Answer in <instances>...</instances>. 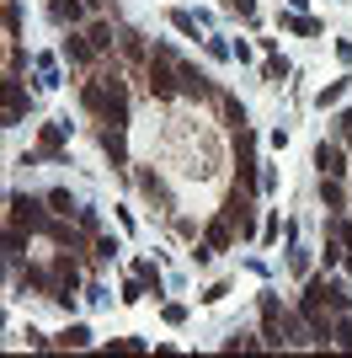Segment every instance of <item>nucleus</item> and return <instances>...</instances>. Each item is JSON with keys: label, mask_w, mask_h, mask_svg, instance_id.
I'll return each mask as SVG.
<instances>
[{"label": "nucleus", "mask_w": 352, "mask_h": 358, "mask_svg": "<svg viewBox=\"0 0 352 358\" xmlns=\"http://www.w3.org/2000/svg\"><path fill=\"white\" fill-rule=\"evenodd\" d=\"M43 11H48V22H54L59 32L86 27V22H91V6H86V0H43Z\"/></svg>", "instance_id": "1a4fd4ad"}, {"label": "nucleus", "mask_w": 352, "mask_h": 358, "mask_svg": "<svg viewBox=\"0 0 352 358\" xmlns=\"http://www.w3.org/2000/svg\"><path fill=\"white\" fill-rule=\"evenodd\" d=\"M59 59L70 64V70H80V75H96V70H102V54H96V43H91L80 27H70L64 38H59Z\"/></svg>", "instance_id": "f03ea898"}, {"label": "nucleus", "mask_w": 352, "mask_h": 358, "mask_svg": "<svg viewBox=\"0 0 352 358\" xmlns=\"http://www.w3.org/2000/svg\"><path fill=\"white\" fill-rule=\"evenodd\" d=\"M203 48H208V59H235V43H224V38H203Z\"/></svg>", "instance_id": "2f4dec72"}, {"label": "nucleus", "mask_w": 352, "mask_h": 358, "mask_svg": "<svg viewBox=\"0 0 352 358\" xmlns=\"http://www.w3.org/2000/svg\"><path fill=\"white\" fill-rule=\"evenodd\" d=\"M288 6H293V11H305V6H309V0H288Z\"/></svg>", "instance_id": "49530a36"}, {"label": "nucleus", "mask_w": 352, "mask_h": 358, "mask_svg": "<svg viewBox=\"0 0 352 358\" xmlns=\"http://www.w3.org/2000/svg\"><path fill=\"white\" fill-rule=\"evenodd\" d=\"M27 241H32V230H22V224H6V268H22Z\"/></svg>", "instance_id": "dca6fc26"}, {"label": "nucleus", "mask_w": 352, "mask_h": 358, "mask_svg": "<svg viewBox=\"0 0 352 358\" xmlns=\"http://www.w3.org/2000/svg\"><path fill=\"white\" fill-rule=\"evenodd\" d=\"M32 113V91L22 86V75H6V129H22Z\"/></svg>", "instance_id": "9d476101"}, {"label": "nucleus", "mask_w": 352, "mask_h": 358, "mask_svg": "<svg viewBox=\"0 0 352 358\" xmlns=\"http://www.w3.org/2000/svg\"><path fill=\"white\" fill-rule=\"evenodd\" d=\"M352 252V246H342V241H331V236H325V246H321V268L325 273H331V268H342V257H347Z\"/></svg>", "instance_id": "bb28decb"}, {"label": "nucleus", "mask_w": 352, "mask_h": 358, "mask_svg": "<svg viewBox=\"0 0 352 358\" xmlns=\"http://www.w3.org/2000/svg\"><path fill=\"white\" fill-rule=\"evenodd\" d=\"M198 299H203V305H219V299H230V284H224V278H219V284H208V289H203V294H198Z\"/></svg>", "instance_id": "e433bc0d"}, {"label": "nucleus", "mask_w": 352, "mask_h": 358, "mask_svg": "<svg viewBox=\"0 0 352 358\" xmlns=\"http://www.w3.org/2000/svg\"><path fill=\"white\" fill-rule=\"evenodd\" d=\"M262 241H267V246H272V241H283V220H278V214L262 224Z\"/></svg>", "instance_id": "a19ab883"}, {"label": "nucleus", "mask_w": 352, "mask_h": 358, "mask_svg": "<svg viewBox=\"0 0 352 358\" xmlns=\"http://www.w3.org/2000/svg\"><path fill=\"white\" fill-rule=\"evenodd\" d=\"M337 139L352 150V107H342V113H337Z\"/></svg>", "instance_id": "c9c22d12"}, {"label": "nucleus", "mask_w": 352, "mask_h": 358, "mask_svg": "<svg viewBox=\"0 0 352 358\" xmlns=\"http://www.w3.org/2000/svg\"><path fill=\"white\" fill-rule=\"evenodd\" d=\"M48 214H54L48 198H32V193H11L6 198V224H22V230H32V236L48 224Z\"/></svg>", "instance_id": "7ed1b4c3"}, {"label": "nucleus", "mask_w": 352, "mask_h": 358, "mask_svg": "<svg viewBox=\"0 0 352 358\" xmlns=\"http://www.w3.org/2000/svg\"><path fill=\"white\" fill-rule=\"evenodd\" d=\"M22 337H27V348H59L54 337H48V331H38V327H27V331H22Z\"/></svg>", "instance_id": "58836bf2"}, {"label": "nucleus", "mask_w": 352, "mask_h": 358, "mask_svg": "<svg viewBox=\"0 0 352 358\" xmlns=\"http://www.w3.org/2000/svg\"><path fill=\"white\" fill-rule=\"evenodd\" d=\"M166 327H187V305H176V299H171V305H166Z\"/></svg>", "instance_id": "4c0bfd02"}, {"label": "nucleus", "mask_w": 352, "mask_h": 358, "mask_svg": "<svg viewBox=\"0 0 352 358\" xmlns=\"http://www.w3.org/2000/svg\"><path fill=\"white\" fill-rule=\"evenodd\" d=\"M283 75H288V64H283L278 54H267V64H262V80H272V86H278Z\"/></svg>", "instance_id": "f704fd0d"}, {"label": "nucleus", "mask_w": 352, "mask_h": 358, "mask_svg": "<svg viewBox=\"0 0 352 358\" xmlns=\"http://www.w3.org/2000/svg\"><path fill=\"white\" fill-rule=\"evenodd\" d=\"M54 343H59V348H91V343H96V331H91L86 321H70V327L59 331Z\"/></svg>", "instance_id": "a211bd4d"}, {"label": "nucleus", "mask_w": 352, "mask_h": 358, "mask_svg": "<svg viewBox=\"0 0 352 358\" xmlns=\"http://www.w3.org/2000/svg\"><path fill=\"white\" fill-rule=\"evenodd\" d=\"M96 145H102V155L112 161L117 177H129L133 161H129V129H112V123H96Z\"/></svg>", "instance_id": "423d86ee"}, {"label": "nucleus", "mask_w": 352, "mask_h": 358, "mask_svg": "<svg viewBox=\"0 0 352 358\" xmlns=\"http://www.w3.org/2000/svg\"><path fill=\"white\" fill-rule=\"evenodd\" d=\"M342 273H347V284H352V252H347V257H342Z\"/></svg>", "instance_id": "a18cd8bd"}, {"label": "nucleus", "mask_w": 352, "mask_h": 358, "mask_svg": "<svg viewBox=\"0 0 352 358\" xmlns=\"http://www.w3.org/2000/svg\"><path fill=\"white\" fill-rule=\"evenodd\" d=\"M80 113H86V118H102L107 113V80L102 75H86V80H80Z\"/></svg>", "instance_id": "ddd939ff"}, {"label": "nucleus", "mask_w": 352, "mask_h": 358, "mask_svg": "<svg viewBox=\"0 0 352 358\" xmlns=\"http://www.w3.org/2000/svg\"><path fill=\"white\" fill-rule=\"evenodd\" d=\"M288 273H293V278H309V252H305V246H293V241H288Z\"/></svg>", "instance_id": "cd10ccee"}, {"label": "nucleus", "mask_w": 352, "mask_h": 358, "mask_svg": "<svg viewBox=\"0 0 352 358\" xmlns=\"http://www.w3.org/2000/svg\"><path fill=\"white\" fill-rule=\"evenodd\" d=\"M171 27H176V32H187V38H198V27H203V22H198L192 11H171Z\"/></svg>", "instance_id": "7c9ffc66"}, {"label": "nucleus", "mask_w": 352, "mask_h": 358, "mask_svg": "<svg viewBox=\"0 0 352 358\" xmlns=\"http://www.w3.org/2000/svg\"><path fill=\"white\" fill-rule=\"evenodd\" d=\"M145 294H149V289H145V278L133 273V278H123V294H117V299H123V305H139Z\"/></svg>", "instance_id": "c85d7f7f"}, {"label": "nucleus", "mask_w": 352, "mask_h": 358, "mask_svg": "<svg viewBox=\"0 0 352 358\" xmlns=\"http://www.w3.org/2000/svg\"><path fill=\"white\" fill-rule=\"evenodd\" d=\"M347 86H352V75H342V80H325V86L315 91V107H321V113H325V107H337L342 96H347Z\"/></svg>", "instance_id": "aec40b11"}, {"label": "nucleus", "mask_w": 352, "mask_h": 358, "mask_svg": "<svg viewBox=\"0 0 352 358\" xmlns=\"http://www.w3.org/2000/svg\"><path fill=\"white\" fill-rule=\"evenodd\" d=\"M32 64H38V91H54V86H59V64H54V54H38Z\"/></svg>", "instance_id": "b1692460"}, {"label": "nucleus", "mask_w": 352, "mask_h": 358, "mask_svg": "<svg viewBox=\"0 0 352 358\" xmlns=\"http://www.w3.org/2000/svg\"><path fill=\"white\" fill-rule=\"evenodd\" d=\"M278 182H283L278 166H262V193H278Z\"/></svg>", "instance_id": "79ce46f5"}, {"label": "nucleus", "mask_w": 352, "mask_h": 358, "mask_svg": "<svg viewBox=\"0 0 352 358\" xmlns=\"http://www.w3.org/2000/svg\"><path fill=\"white\" fill-rule=\"evenodd\" d=\"M129 182L139 187V198H145V203H149L155 214H161V220H171V214H176V198H171V187H166V177H161V171H149V166H133V171H129Z\"/></svg>", "instance_id": "f257e3e1"}, {"label": "nucleus", "mask_w": 352, "mask_h": 358, "mask_svg": "<svg viewBox=\"0 0 352 358\" xmlns=\"http://www.w3.org/2000/svg\"><path fill=\"white\" fill-rule=\"evenodd\" d=\"M149 64H171V70H182V54H176V43L155 38V43H149Z\"/></svg>", "instance_id": "5701e85b"}, {"label": "nucleus", "mask_w": 352, "mask_h": 358, "mask_svg": "<svg viewBox=\"0 0 352 358\" xmlns=\"http://www.w3.org/2000/svg\"><path fill=\"white\" fill-rule=\"evenodd\" d=\"M278 32H293V38H321V22L288 6V11H278Z\"/></svg>", "instance_id": "4468645a"}, {"label": "nucleus", "mask_w": 352, "mask_h": 358, "mask_svg": "<svg viewBox=\"0 0 352 358\" xmlns=\"http://www.w3.org/2000/svg\"><path fill=\"white\" fill-rule=\"evenodd\" d=\"M203 241H208V246H214V252H230V246H235V241H240V236H235V224L224 220V214H214V220L203 224Z\"/></svg>", "instance_id": "2eb2a0df"}, {"label": "nucleus", "mask_w": 352, "mask_h": 358, "mask_svg": "<svg viewBox=\"0 0 352 358\" xmlns=\"http://www.w3.org/2000/svg\"><path fill=\"white\" fill-rule=\"evenodd\" d=\"M256 348H267L256 331H230V337H224V353H256Z\"/></svg>", "instance_id": "4be33fe9"}, {"label": "nucleus", "mask_w": 352, "mask_h": 358, "mask_svg": "<svg viewBox=\"0 0 352 358\" xmlns=\"http://www.w3.org/2000/svg\"><path fill=\"white\" fill-rule=\"evenodd\" d=\"M75 224H80L86 236H102V214H96V209H80V214H75Z\"/></svg>", "instance_id": "473e14b6"}, {"label": "nucleus", "mask_w": 352, "mask_h": 358, "mask_svg": "<svg viewBox=\"0 0 352 358\" xmlns=\"http://www.w3.org/2000/svg\"><path fill=\"white\" fill-rule=\"evenodd\" d=\"M117 252H123V241H117V236H96V241H91V268H107Z\"/></svg>", "instance_id": "6ab92c4d"}, {"label": "nucleus", "mask_w": 352, "mask_h": 358, "mask_svg": "<svg viewBox=\"0 0 352 358\" xmlns=\"http://www.w3.org/2000/svg\"><path fill=\"white\" fill-rule=\"evenodd\" d=\"M315 177H352V155L337 134L315 145Z\"/></svg>", "instance_id": "0eeeda50"}, {"label": "nucleus", "mask_w": 352, "mask_h": 358, "mask_svg": "<svg viewBox=\"0 0 352 358\" xmlns=\"http://www.w3.org/2000/svg\"><path fill=\"white\" fill-rule=\"evenodd\" d=\"M117 353H145V337H112Z\"/></svg>", "instance_id": "ea45409f"}, {"label": "nucleus", "mask_w": 352, "mask_h": 358, "mask_svg": "<svg viewBox=\"0 0 352 358\" xmlns=\"http://www.w3.org/2000/svg\"><path fill=\"white\" fill-rule=\"evenodd\" d=\"M325 236H331V241H342V246H352V209L325 214Z\"/></svg>", "instance_id": "412c9836"}, {"label": "nucleus", "mask_w": 352, "mask_h": 358, "mask_svg": "<svg viewBox=\"0 0 352 358\" xmlns=\"http://www.w3.org/2000/svg\"><path fill=\"white\" fill-rule=\"evenodd\" d=\"M315 193H321V209L325 214L352 209V182L347 177H321V182H315Z\"/></svg>", "instance_id": "9b49d317"}, {"label": "nucleus", "mask_w": 352, "mask_h": 358, "mask_svg": "<svg viewBox=\"0 0 352 358\" xmlns=\"http://www.w3.org/2000/svg\"><path fill=\"white\" fill-rule=\"evenodd\" d=\"M230 16H240V22H256V0H219Z\"/></svg>", "instance_id": "c756f323"}, {"label": "nucleus", "mask_w": 352, "mask_h": 358, "mask_svg": "<svg viewBox=\"0 0 352 358\" xmlns=\"http://www.w3.org/2000/svg\"><path fill=\"white\" fill-rule=\"evenodd\" d=\"M219 118H224V129H246V107H240V96L235 91H219Z\"/></svg>", "instance_id": "f3484780"}, {"label": "nucleus", "mask_w": 352, "mask_h": 358, "mask_svg": "<svg viewBox=\"0 0 352 358\" xmlns=\"http://www.w3.org/2000/svg\"><path fill=\"white\" fill-rule=\"evenodd\" d=\"M133 273L145 278V289H149V294H161V284H166V278H161V268H155L149 257H139V262H133Z\"/></svg>", "instance_id": "a878e982"}, {"label": "nucleus", "mask_w": 352, "mask_h": 358, "mask_svg": "<svg viewBox=\"0 0 352 358\" xmlns=\"http://www.w3.org/2000/svg\"><path fill=\"white\" fill-rule=\"evenodd\" d=\"M176 75H182V102H187V107H219V86H214L192 59H182Z\"/></svg>", "instance_id": "20e7f679"}, {"label": "nucleus", "mask_w": 352, "mask_h": 358, "mask_svg": "<svg viewBox=\"0 0 352 358\" xmlns=\"http://www.w3.org/2000/svg\"><path fill=\"white\" fill-rule=\"evenodd\" d=\"M11 284H16V294L54 299V268H43V262H22V268H11Z\"/></svg>", "instance_id": "6e6552de"}, {"label": "nucleus", "mask_w": 352, "mask_h": 358, "mask_svg": "<svg viewBox=\"0 0 352 358\" xmlns=\"http://www.w3.org/2000/svg\"><path fill=\"white\" fill-rule=\"evenodd\" d=\"M64 139H70V118H48L38 123V150H43L48 166H70V150H64Z\"/></svg>", "instance_id": "39448f33"}, {"label": "nucleus", "mask_w": 352, "mask_h": 358, "mask_svg": "<svg viewBox=\"0 0 352 358\" xmlns=\"http://www.w3.org/2000/svg\"><path fill=\"white\" fill-rule=\"evenodd\" d=\"M91 16H117V0H86Z\"/></svg>", "instance_id": "37998d69"}, {"label": "nucleus", "mask_w": 352, "mask_h": 358, "mask_svg": "<svg viewBox=\"0 0 352 358\" xmlns=\"http://www.w3.org/2000/svg\"><path fill=\"white\" fill-rule=\"evenodd\" d=\"M337 348H347V353H352V310L337 315Z\"/></svg>", "instance_id": "72a5a7b5"}, {"label": "nucleus", "mask_w": 352, "mask_h": 358, "mask_svg": "<svg viewBox=\"0 0 352 358\" xmlns=\"http://www.w3.org/2000/svg\"><path fill=\"white\" fill-rule=\"evenodd\" d=\"M48 209L64 214V220H75V214H80V203L70 198V187H54V193H48Z\"/></svg>", "instance_id": "393cba45"}, {"label": "nucleus", "mask_w": 352, "mask_h": 358, "mask_svg": "<svg viewBox=\"0 0 352 358\" xmlns=\"http://www.w3.org/2000/svg\"><path fill=\"white\" fill-rule=\"evenodd\" d=\"M86 299H91V305H107V299H112V294H107V289L96 284V278H91V284H86Z\"/></svg>", "instance_id": "c03bdc74"}, {"label": "nucleus", "mask_w": 352, "mask_h": 358, "mask_svg": "<svg viewBox=\"0 0 352 358\" xmlns=\"http://www.w3.org/2000/svg\"><path fill=\"white\" fill-rule=\"evenodd\" d=\"M117 16H91L86 22V38L91 43H96V54H102V59H112V48H117Z\"/></svg>", "instance_id": "f8f14e48"}]
</instances>
